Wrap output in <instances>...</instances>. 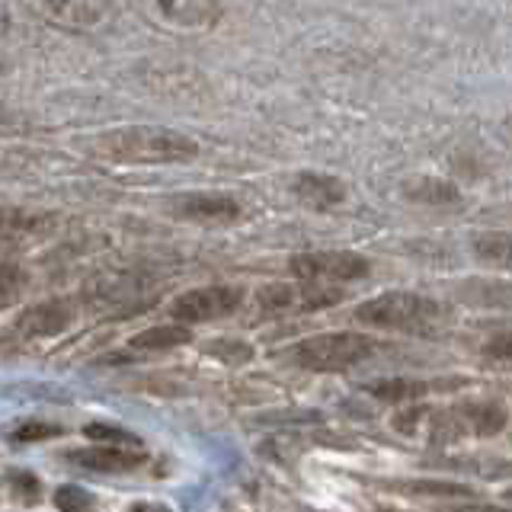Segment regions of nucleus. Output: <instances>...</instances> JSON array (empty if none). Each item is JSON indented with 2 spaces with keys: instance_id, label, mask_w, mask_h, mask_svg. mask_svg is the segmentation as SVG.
Segmentation results:
<instances>
[{
  "instance_id": "f257e3e1",
  "label": "nucleus",
  "mask_w": 512,
  "mask_h": 512,
  "mask_svg": "<svg viewBox=\"0 0 512 512\" xmlns=\"http://www.w3.org/2000/svg\"><path fill=\"white\" fill-rule=\"evenodd\" d=\"M96 160L109 164H189L199 157V141L164 125L109 128L84 141Z\"/></svg>"
},
{
  "instance_id": "f03ea898",
  "label": "nucleus",
  "mask_w": 512,
  "mask_h": 512,
  "mask_svg": "<svg viewBox=\"0 0 512 512\" xmlns=\"http://www.w3.org/2000/svg\"><path fill=\"white\" fill-rule=\"evenodd\" d=\"M356 320L372 330L391 333H432L442 320L445 308L420 292H381L375 298L362 301L356 308Z\"/></svg>"
},
{
  "instance_id": "7ed1b4c3",
  "label": "nucleus",
  "mask_w": 512,
  "mask_h": 512,
  "mask_svg": "<svg viewBox=\"0 0 512 512\" xmlns=\"http://www.w3.org/2000/svg\"><path fill=\"white\" fill-rule=\"evenodd\" d=\"M375 352V340L365 333H317L288 349V362L304 372H343L365 362Z\"/></svg>"
},
{
  "instance_id": "20e7f679",
  "label": "nucleus",
  "mask_w": 512,
  "mask_h": 512,
  "mask_svg": "<svg viewBox=\"0 0 512 512\" xmlns=\"http://www.w3.org/2000/svg\"><path fill=\"white\" fill-rule=\"evenodd\" d=\"M132 7L144 23L170 36H202L224 16L221 0H132Z\"/></svg>"
},
{
  "instance_id": "39448f33",
  "label": "nucleus",
  "mask_w": 512,
  "mask_h": 512,
  "mask_svg": "<svg viewBox=\"0 0 512 512\" xmlns=\"http://www.w3.org/2000/svg\"><path fill=\"white\" fill-rule=\"evenodd\" d=\"M244 288L240 285H202L189 288V292L176 295L170 301V317L176 324H208V320H221L240 311L244 304Z\"/></svg>"
},
{
  "instance_id": "423d86ee",
  "label": "nucleus",
  "mask_w": 512,
  "mask_h": 512,
  "mask_svg": "<svg viewBox=\"0 0 512 512\" xmlns=\"http://www.w3.org/2000/svg\"><path fill=\"white\" fill-rule=\"evenodd\" d=\"M372 266L352 250H314L292 256V276L301 282H356L365 279Z\"/></svg>"
},
{
  "instance_id": "0eeeda50",
  "label": "nucleus",
  "mask_w": 512,
  "mask_h": 512,
  "mask_svg": "<svg viewBox=\"0 0 512 512\" xmlns=\"http://www.w3.org/2000/svg\"><path fill=\"white\" fill-rule=\"evenodd\" d=\"M167 212L180 221L202 224V228H224L244 218V205L228 192H180L167 199Z\"/></svg>"
},
{
  "instance_id": "6e6552de",
  "label": "nucleus",
  "mask_w": 512,
  "mask_h": 512,
  "mask_svg": "<svg viewBox=\"0 0 512 512\" xmlns=\"http://www.w3.org/2000/svg\"><path fill=\"white\" fill-rule=\"evenodd\" d=\"M45 23L68 32H93L112 20V0H26Z\"/></svg>"
},
{
  "instance_id": "1a4fd4ad",
  "label": "nucleus",
  "mask_w": 512,
  "mask_h": 512,
  "mask_svg": "<svg viewBox=\"0 0 512 512\" xmlns=\"http://www.w3.org/2000/svg\"><path fill=\"white\" fill-rule=\"evenodd\" d=\"M71 324H74V308L68 301H42L16 314V320L10 324V336L20 343L52 340V336H61Z\"/></svg>"
},
{
  "instance_id": "9d476101",
  "label": "nucleus",
  "mask_w": 512,
  "mask_h": 512,
  "mask_svg": "<svg viewBox=\"0 0 512 512\" xmlns=\"http://www.w3.org/2000/svg\"><path fill=\"white\" fill-rule=\"evenodd\" d=\"M64 458L74 461L77 468L96 471V474H132L148 461L144 445H112V442L74 448V452H64Z\"/></svg>"
},
{
  "instance_id": "9b49d317",
  "label": "nucleus",
  "mask_w": 512,
  "mask_h": 512,
  "mask_svg": "<svg viewBox=\"0 0 512 512\" xmlns=\"http://www.w3.org/2000/svg\"><path fill=\"white\" fill-rule=\"evenodd\" d=\"M292 196L304 208H314V212H330V208L346 202V183L340 180V176L304 170L292 180Z\"/></svg>"
},
{
  "instance_id": "f8f14e48",
  "label": "nucleus",
  "mask_w": 512,
  "mask_h": 512,
  "mask_svg": "<svg viewBox=\"0 0 512 512\" xmlns=\"http://www.w3.org/2000/svg\"><path fill=\"white\" fill-rule=\"evenodd\" d=\"M458 436H496L506 429V407L496 400H464L448 410Z\"/></svg>"
},
{
  "instance_id": "ddd939ff",
  "label": "nucleus",
  "mask_w": 512,
  "mask_h": 512,
  "mask_svg": "<svg viewBox=\"0 0 512 512\" xmlns=\"http://www.w3.org/2000/svg\"><path fill=\"white\" fill-rule=\"evenodd\" d=\"M42 496L39 477L29 471H7L0 477V506H36Z\"/></svg>"
},
{
  "instance_id": "4468645a",
  "label": "nucleus",
  "mask_w": 512,
  "mask_h": 512,
  "mask_svg": "<svg viewBox=\"0 0 512 512\" xmlns=\"http://www.w3.org/2000/svg\"><path fill=\"white\" fill-rule=\"evenodd\" d=\"M407 199L432 205V208H445V205L461 202V192L452 183H448V180H416L407 189Z\"/></svg>"
},
{
  "instance_id": "2eb2a0df",
  "label": "nucleus",
  "mask_w": 512,
  "mask_h": 512,
  "mask_svg": "<svg viewBox=\"0 0 512 512\" xmlns=\"http://www.w3.org/2000/svg\"><path fill=\"white\" fill-rule=\"evenodd\" d=\"M426 391H432L429 381H410V378H388V381L368 384V394L378 400H388V404H397V400H416Z\"/></svg>"
},
{
  "instance_id": "dca6fc26",
  "label": "nucleus",
  "mask_w": 512,
  "mask_h": 512,
  "mask_svg": "<svg viewBox=\"0 0 512 512\" xmlns=\"http://www.w3.org/2000/svg\"><path fill=\"white\" fill-rule=\"evenodd\" d=\"M189 343V330L186 324H167V327H151V330H144L138 333L135 340H132V349H173V346H183Z\"/></svg>"
},
{
  "instance_id": "f3484780",
  "label": "nucleus",
  "mask_w": 512,
  "mask_h": 512,
  "mask_svg": "<svg viewBox=\"0 0 512 512\" xmlns=\"http://www.w3.org/2000/svg\"><path fill=\"white\" fill-rule=\"evenodd\" d=\"M26 288H29V272L20 263H0V311L13 308L26 295Z\"/></svg>"
},
{
  "instance_id": "a211bd4d",
  "label": "nucleus",
  "mask_w": 512,
  "mask_h": 512,
  "mask_svg": "<svg viewBox=\"0 0 512 512\" xmlns=\"http://www.w3.org/2000/svg\"><path fill=\"white\" fill-rule=\"evenodd\" d=\"M474 253H477L484 263L506 266V263H509V234H506V231L477 234V237H474Z\"/></svg>"
},
{
  "instance_id": "6ab92c4d",
  "label": "nucleus",
  "mask_w": 512,
  "mask_h": 512,
  "mask_svg": "<svg viewBox=\"0 0 512 512\" xmlns=\"http://www.w3.org/2000/svg\"><path fill=\"white\" fill-rule=\"evenodd\" d=\"M48 218H42V215H26V212H20V208H4L0 212V240H10V237H26V234H32L36 228H42Z\"/></svg>"
},
{
  "instance_id": "aec40b11",
  "label": "nucleus",
  "mask_w": 512,
  "mask_h": 512,
  "mask_svg": "<svg viewBox=\"0 0 512 512\" xmlns=\"http://www.w3.org/2000/svg\"><path fill=\"white\" fill-rule=\"evenodd\" d=\"M10 436L16 439V442H42V439H55V436H61V426H55V423H39V420H26V423H20L16 426Z\"/></svg>"
},
{
  "instance_id": "412c9836",
  "label": "nucleus",
  "mask_w": 512,
  "mask_h": 512,
  "mask_svg": "<svg viewBox=\"0 0 512 512\" xmlns=\"http://www.w3.org/2000/svg\"><path fill=\"white\" fill-rule=\"evenodd\" d=\"M55 506L58 509H64V512H71V509H93L96 506V500L90 493H84L80 487H58L55 490Z\"/></svg>"
},
{
  "instance_id": "4be33fe9",
  "label": "nucleus",
  "mask_w": 512,
  "mask_h": 512,
  "mask_svg": "<svg viewBox=\"0 0 512 512\" xmlns=\"http://www.w3.org/2000/svg\"><path fill=\"white\" fill-rule=\"evenodd\" d=\"M87 436L100 439V442H112V445H141L138 436H132V432H122L116 426H87Z\"/></svg>"
},
{
  "instance_id": "5701e85b",
  "label": "nucleus",
  "mask_w": 512,
  "mask_h": 512,
  "mask_svg": "<svg viewBox=\"0 0 512 512\" xmlns=\"http://www.w3.org/2000/svg\"><path fill=\"white\" fill-rule=\"evenodd\" d=\"M7 26H10V16H7L4 4H0V32H7Z\"/></svg>"
}]
</instances>
